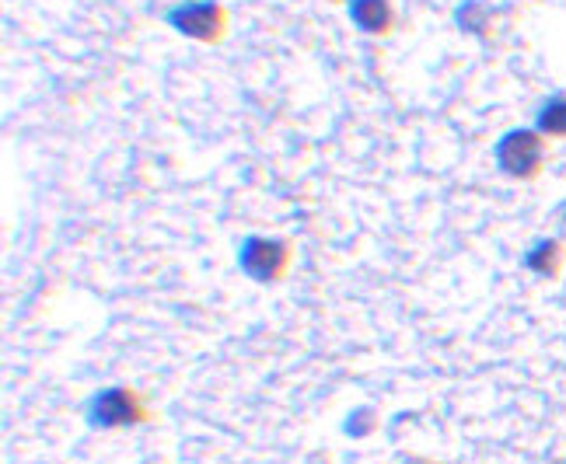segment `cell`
<instances>
[{
	"label": "cell",
	"mask_w": 566,
	"mask_h": 464,
	"mask_svg": "<svg viewBox=\"0 0 566 464\" xmlns=\"http://www.w3.org/2000/svg\"><path fill=\"white\" fill-rule=\"evenodd\" d=\"M542 158H546V147L535 129H511L496 144V165L511 179H535Z\"/></svg>",
	"instance_id": "1"
},
{
	"label": "cell",
	"mask_w": 566,
	"mask_h": 464,
	"mask_svg": "<svg viewBox=\"0 0 566 464\" xmlns=\"http://www.w3.org/2000/svg\"><path fill=\"white\" fill-rule=\"evenodd\" d=\"M238 262H242L245 276L270 283L283 273L287 265V241L283 238H245L242 252H238Z\"/></svg>",
	"instance_id": "2"
},
{
	"label": "cell",
	"mask_w": 566,
	"mask_h": 464,
	"mask_svg": "<svg viewBox=\"0 0 566 464\" xmlns=\"http://www.w3.org/2000/svg\"><path fill=\"white\" fill-rule=\"evenodd\" d=\"M165 21L176 32L189 35V39H213L217 29H221V8L213 4V0H186V4L171 8L165 14Z\"/></svg>",
	"instance_id": "3"
},
{
	"label": "cell",
	"mask_w": 566,
	"mask_h": 464,
	"mask_svg": "<svg viewBox=\"0 0 566 464\" xmlns=\"http://www.w3.org/2000/svg\"><path fill=\"white\" fill-rule=\"evenodd\" d=\"M88 419H92V426H102V430L129 426V423H137V419H140V405L126 388H108L92 402Z\"/></svg>",
	"instance_id": "4"
},
{
	"label": "cell",
	"mask_w": 566,
	"mask_h": 464,
	"mask_svg": "<svg viewBox=\"0 0 566 464\" xmlns=\"http://www.w3.org/2000/svg\"><path fill=\"white\" fill-rule=\"evenodd\" d=\"M350 18L360 32H385L391 25L388 0H350Z\"/></svg>",
	"instance_id": "5"
},
{
	"label": "cell",
	"mask_w": 566,
	"mask_h": 464,
	"mask_svg": "<svg viewBox=\"0 0 566 464\" xmlns=\"http://www.w3.org/2000/svg\"><path fill=\"white\" fill-rule=\"evenodd\" d=\"M535 129L549 133V137H566V98L563 95L542 102V108L535 113Z\"/></svg>",
	"instance_id": "6"
},
{
	"label": "cell",
	"mask_w": 566,
	"mask_h": 464,
	"mask_svg": "<svg viewBox=\"0 0 566 464\" xmlns=\"http://www.w3.org/2000/svg\"><path fill=\"white\" fill-rule=\"evenodd\" d=\"M525 265H528L532 273H538V276H553L559 270V245H556V241H549V238L535 241V245L525 252Z\"/></svg>",
	"instance_id": "7"
},
{
	"label": "cell",
	"mask_w": 566,
	"mask_h": 464,
	"mask_svg": "<svg viewBox=\"0 0 566 464\" xmlns=\"http://www.w3.org/2000/svg\"><path fill=\"white\" fill-rule=\"evenodd\" d=\"M459 25L472 35H483L486 32V11L479 0H465V4L459 8Z\"/></svg>",
	"instance_id": "8"
}]
</instances>
